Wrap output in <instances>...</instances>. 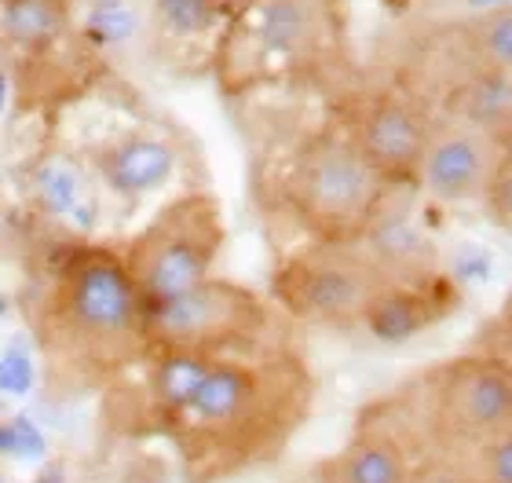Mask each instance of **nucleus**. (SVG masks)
I'll use <instances>...</instances> for the list:
<instances>
[{"label":"nucleus","instance_id":"nucleus-11","mask_svg":"<svg viewBox=\"0 0 512 483\" xmlns=\"http://www.w3.org/2000/svg\"><path fill=\"white\" fill-rule=\"evenodd\" d=\"M432 52L443 63L432 66L436 96L447 85L472 74H512V8L509 0L447 22L432 37Z\"/></svg>","mask_w":512,"mask_h":483},{"label":"nucleus","instance_id":"nucleus-7","mask_svg":"<svg viewBox=\"0 0 512 483\" xmlns=\"http://www.w3.org/2000/svg\"><path fill=\"white\" fill-rule=\"evenodd\" d=\"M421 421L436 451L480 447L512 432V370L505 355H461L417 388Z\"/></svg>","mask_w":512,"mask_h":483},{"label":"nucleus","instance_id":"nucleus-10","mask_svg":"<svg viewBox=\"0 0 512 483\" xmlns=\"http://www.w3.org/2000/svg\"><path fill=\"white\" fill-rule=\"evenodd\" d=\"M330 4L322 0H249L242 4L238 41L260 66L275 70H315L333 55Z\"/></svg>","mask_w":512,"mask_h":483},{"label":"nucleus","instance_id":"nucleus-13","mask_svg":"<svg viewBox=\"0 0 512 483\" xmlns=\"http://www.w3.org/2000/svg\"><path fill=\"white\" fill-rule=\"evenodd\" d=\"M443 118L469 121L476 129H487L494 136L509 140L512 132V74H472L439 92Z\"/></svg>","mask_w":512,"mask_h":483},{"label":"nucleus","instance_id":"nucleus-3","mask_svg":"<svg viewBox=\"0 0 512 483\" xmlns=\"http://www.w3.org/2000/svg\"><path fill=\"white\" fill-rule=\"evenodd\" d=\"M388 194L392 191L366 165L337 121L308 132L293 147L282 172L286 213L308 231L311 242H363Z\"/></svg>","mask_w":512,"mask_h":483},{"label":"nucleus","instance_id":"nucleus-12","mask_svg":"<svg viewBox=\"0 0 512 483\" xmlns=\"http://www.w3.org/2000/svg\"><path fill=\"white\" fill-rule=\"evenodd\" d=\"M450 308H454V290L439 275H428V279L417 282L388 279L370 301V308H366L363 326L374 333L377 341L395 344L421 333L436 319H443Z\"/></svg>","mask_w":512,"mask_h":483},{"label":"nucleus","instance_id":"nucleus-2","mask_svg":"<svg viewBox=\"0 0 512 483\" xmlns=\"http://www.w3.org/2000/svg\"><path fill=\"white\" fill-rule=\"evenodd\" d=\"M30 319L55 377L77 385H114L150 355L147 304L118 249H63L33 293Z\"/></svg>","mask_w":512,"mask_h":483},{"label":"nucleus","instance_id":"nucleus-17","mask_svg":"<svg viewBox=\"0 0 512 483\" xmlns=\"http://www.w3.org/2000/svg\"><path fill=\"white\" fill-rule=\"evenodd\" d=\"M0 388L4 392H26L30 388V363L19 359V355H8L0 363Z\"/></svg>","mask_w":512,"mask_h":483},{"label":"nucleus","instance_id":"nucleus-16","mask_svg":"<svg viewBox=\"0 0 512 483\" xmlns=\"http://www.w3.org/2000/svg\"><path fill=\"white\" fill-rule=\"evenodd\" d=\"M11 451L15 454H22L26 462H37L44 454V440H41V432L33 429L30 421L26 418H19L15 425H11Z\"/></svg>","mask_w":512,"mask_h":483},{"label":"nucleus","instance_id":"nucleus-1","mask_svg":"<svg viewBox=\"0 0 512 483\" xmlns=\"http://www.w3.org/2000/svg\"><path fill=\"white\" fill-rule=\"evenodd\" d=\"M315 374L286 344L209 355L191 396L161 421L191 483H213L271 462L304 425Z\"/></svg>","mask_w":512,"mask_h":483},{"label":"nucleus","instance_id":"nucleus-6","mask_svg":"<svg viewBox=\"0 0 512 483\" xmlns=\"http://www.w3.org/2000/svg\"><path fill=\"white\" fill-rule=\"evenodd\" d=\"M388 275L381 271L363 242H311L286 257L271 275V293L293 319L352 330Z\"/></svg>","mask_w":512,"mask_h":483},{"label":"nucleus","instance_id":"nucleus-20","mask_svg":"<svg viewBox=\"0 0 512 483\" xmlns=\"http://www.w3.org/2000/svg\"><path fill=\"white\" fill-rule=\"evenodd\" d=\"M132 483H161V480H147V476H139V480H132Z\"/></svg>","mask_w":512,"mask_h":483},{"label":"nucleus","instance_id":"nucleus-14","mask_svg":"<svg viewBox=\"0 0 512 483\" xmlns=\"http://www.w3.org/2000/svg\"><path fill=\"white\" fill-rule=\"evenodd\" d=\"M322 483H414V469L395 436L374 429L352 440L319 469Z\"/></svg>","mask_w":512,"mask_h":483},{"label":"nucleus","instance_id":"nucleus-15","mask_svg":"<svg viewBox=\"0 0 512 483\" xmlns=\"http://www.w3.org/2000/svg\"><path fill=\"white\" fill-rule=\"evenodd\" d=\"M99 172L103 180L121 194H147L154 187L169 180L172 165H176V154H172L169 143L154 140V136H125V140H114L110 147L96 154Z\"/></svg>","mask_w":512,"mask_h":483},{"label":"nucleus","instance_id":"nucleus-19","mask_svg":"<svg viewBox=\"0 0 512 483\" xmlns=\"http://www.w3.org/2000/svg\"><path fill=\"white\" fill-rule=\"evenodd\" d=\"M0 451H11V429L0 425Z\"/></svg>","mask_w":512,"mask_h":483},{"label":"nucleus","instance_id":"nucleus-9","mask_svg":"<svg viewBox=\"0 0 512 483\" xmlns=\"http://www.w3.org/2000/svg\"><path fill=\"white\" fill-rule=\"evenodd\" d=\"M502 165H509V140L476 129L469 121L436 114L421 172H417V187H425L428 198L443 205L483 202Z\"/></svg>","mask_w":512,"mask_h":483},{"label":"nucleus","instance_id":"nucleus-5","mask_svg":"<svg viewBox=\"0 0 512 483\" xmlns=\"http://www.w3.org/2000/svg\"><path fill=\"white\" fill-rule=\"evenodd\" d=\"M271 304L253 290L224 279H202L169 301L147 304L150 352L227 355L242 348H264L271 341Z\"/></svg>","mask_w":512,"mask_h":483},{"label":"nucleus","instance_id":"nucleus-4","mask_svg":"<svg viewBox=\"0 0 512 483\" xmlns=\"http://www.w3.org/2000/svg\"><path fill=\"white\" fill-rule=\"evenodd\" d=\"M224 242L220 202L209 194H183L150 216V224L121 249V260L143 293V304H158L209 279Z\"/></svg>","mask_w":512,"mask_h":483},{"label":"nucleus","instance_id":"nucleus-8","mask_svg":"<svg viewBox=\"0 0 512 483\" xmlns=\"http://www.w3.org/2000/svg\"><path fill=\"white\" fill-rule=\"evenodd\" d=\"M436 110L425 96H417L406 81L359 88L344 103V118L337 121L363 161L381 176L388 191L417 187V172L428 147Z\"/></svg>","mask_w":512,"mask_h":483},{"label":"nucleus","instance_id":"nucleus-21","mask_svg":"<svg viewBox=\"0 0 512 483\" xmlns=\"http://www.w3.org/2000/svg\"><path fill=\"white\" fill-rule=\"evenodd\" d=\"M322 4H330V8H337V4H344V0H322Z\"/></svg>","mask_w":512,"mask_h":483},{"label":"nucleus","instance_id":"nucleus-22","mask_svg":"<svg viewBox=\"0 0 512 483\" xmlns=\"http://www.w3.org/2000/svg\"><path fill=\"white\" fill-rule=\"evenodd\" d=\"M227 4H235V8H242V4H249V0H227Z\"/></svg>","mask_w":512,"mask_h":483},{"label":"nucleus","instance_id":"nucleus-18","mask_svg":"<svg viewBox=\"0 0 512 483\" xmlns=\"http://www.w3.org/2000/svg\"><path fill=\"white\" fill-rule=\"evenodd\" d=\"M37 483H66V476L59 473V469H44V473L37 476Z\"/></svg>","mask_w":512,"mask_h":483}]
</instances>
